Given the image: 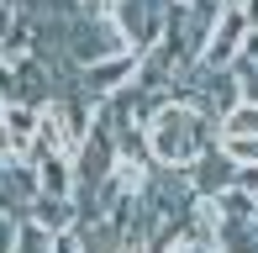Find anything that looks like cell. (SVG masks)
<instances>
[{
	"mask_svg": "<svg viewBox=\"0 0 258 253\" xmlns=\"http://www.w3.org/2000/svg\"><path fill=\"white\" fill-rule=\"evenodd\" d=\"M216 148H221V153H227L237 169L258 164V137H216Z\"/></svg>",
	"mask_w": 258,
	"mask_h": 253,
	"instance_id": "cell-14",
	"label": "cell"
},
{
	"mask_svg": "<svg viewBox=\"0 0 258 253\" xmlns=\"http://www.w3.org/2000/svg\"><path fill=\"white\" fill-rule=\"evenodd\" d=\"M53 253H90V243L79 227H69V232H53Z\"/></svg>",
	"mask_w": 258,
	"mask_h": 253,
	"instance_id": "cell-15",
	"label": "cell"
},
{
	"mask_svg": "<svg viewBox=\"0 0 258 253\" xmlns=\"http://www.w3.org/2000/svg\"><path fill=\"white\" fill-rule=\"evenodd\" d=\"M37 195H42V185H37V169H32V158H21V153H0V211L27 216Z\"/></svg>",
	"mask_w": 258,
	"mask_h": 253,
	"instance_id": "cell-4",
	"label": "cell"
},
{
	"mask_svg": "<svg viewBox=\"0 0 258 253\" xmlns=\"http://www.w3.org/2000/svg\"><path fill=\"white\" fill-rule=\"evenodd\" d=\"M105 16L132 53H153L163 42V27H169V0H111Z\"/></svg>",
	"mask_w": 258,
	"mask_h": 253,
	"instance_id": "cell-2",
	"label": "cell"
},
{
	"mask_svg": "<svg viewBox=\"0 0 258 253\" xmlns=\"http://www.w3.org/2000/svg\"><path fill=\"white\" fill-rule=\"evenodd\" d=\"M27 216L48 232H69V227H79V195H37Z\"/></svg>",
	"mask_w": 258,
	"mask_h": 253,
	"instance_id": "cell-9",
	"label": "cell"
},
{
	"mask_svg": "<svg viewBox=\"0 0 258 253\" xmlns=\"http://www.w3.org/2000/svg\"><path fill=\"white\" fill-rule=\"evenodd\" d=\"M16 253H53V232L37 227L32 216H21V237H16Z\"/></svg>",
	"mask_w": 258,
	"mask_h": 253,
	"instance_id": "cell-13",
	"label": "cell"
},
{
	"mask_svg": "<svg viewBox=\"0 0 258 253\" xmlns=\"http://www.w3.org/2000/svg\"><path fill=\"white\" fill-rule=\"evenodd\" d=\"M0 116H6V137H11V153L32 158V148H37V106L32 100H0Z\"/></svg>",
	"mask_w": 258,
	"mask_h": 253,
	"instance_id": "cell-7",
	"label": "cell"
},
{
	"mask_svg": "<svg viewBox=\"0 0 258 253\" xmlns=\"http://www.w3.org/2000/svg\"><path fill=\"white\" fill-rule=\"evenodd\" d=\"M32 169H37L42 195H79L74 158H69V153H37V158H32Z\"/></svg>",
	"mask_w": 258,
	"mask_h": 253,
	"instance_id": "cell-8",
	"label": "cell"
},
{
	"mask_svg": "<svg viewBox=\"0 0 258 253\" xmlns=\"http://www.w3.org/2000/svg\"><path fill=\"white\" fill-rule=\"evenodd\" d=\"M216 137H258V106L253 100H237V106L216 121Z\"/></svg>",
	"mask_w": 258,
	"mask_h": 253,
	"instance_id": "cell-11",
	"label": "cell"
},
{
	"mask_svg": "<svg viewBox=\"0 0 258 253\" xmlns=\"http://www.w3.org/2000/svg\"><path fill=\"white\" fill-rule=\"evenodd\" d=\"M248 32H253L248 11H242V6H227V11L216 16V27H211L206 48H201V64H206V69H232V64L242 58V42H248Z\"/></svg>",
	"mask_w": 258,
	"mask_h": 253,
	"instance_id": "cell-3",
	"label": "cell"
},
{
	"mask_svg": "<svg viewBox=\"0 0 258 253\" xmlns=\"http://www.w3.org/2000/svg\"><path fill=\"white\" fill-rule=\"evenodd\" d=\"M137 58L143 53H116V58H100V64H90V69H79V95H105L111 100L116 90H126L137 79Z\"/></svg>",
	"mask_w": 258,
	"mask_h": 253,
	"instance_id": "cell-5",
	"label": "cell"
},
{
	"mask_svg": "<svg viewBox=\"0 0 258 253\" xmlns=\"http://www.w3.org/2000/svg\"><path fill=\"white\" fill-rule=\"evenodd\" d=\"M216 253H258V227L221 222V232H216Z\"/></svg>",
	"mask_w": 258,
	"mask_h": 253,
	"instance_id": "cell-12",
	"label": "cell"
},
{
	"mask_svg": "<svg viewBox=\"0 0 258 253\" xmlns=\"http://www.w3.org/2000/svg\"><path fill=\"white\" fill-rule=\"evenodd\" d=\"M216 206H221V222L258 227V201H253L248 190H237V185H232V190H221V195H216Z\"/></svg>",
	"mask_w": 258,
	"mask_h": 253,
	"instance_id": "cell-10",
	"label": "cell"
},
{
	"mask_svg": "<svg viewBox=\"0 0 258 253\" xmlns=\"http://www.w3.org/2000/svg\"><path fill=\"white\" fill-rule=\"evenodd\" d=\"M206 148H216V121L179 106V100H169L148 126V158L158 169H190Z\"/></svg>",
	"mask_w": 258,
	"mask_h": 253,
	"instance_id": "cell-1",
	"label": "cell"
},
{
	"mask_svg": "<svg viewBox=\"0 0 258 253\" xmlns=\"http://www.w3.org/2000/svg\"><path fill=\"white\" fill-rule=\"evenodd\" d=\"M227 6H242V0H227Z\"/></svg>",
	"mask_w": 258,
	"mask_h": 253,
	"instance_id": "cell-19",
	"label": "cell"
},
{
	"mask_svg": "<svg viewBox=\"0 0 258 253\" xmlns=\"http://www.w3.org/2000/svg\"><path fill=\"white\" fill-rule=\"evenodd\" d=\"M179 174H184V185H190L195 201H216L221 190H232V174H237V164H232L221 148H206V153L195 158L190 169H179Z\"/></svg>",
	"mask_w": 258,
	"mask_h": 253,
	"instance_id": "cell-6",
	"label": "cell"
},
{
	"mask_svg": "<svg viewBox=\"0 0 258 253\" xmlns=\"http://www.w3.org/2000/svg\"><path fill=\"white\" fill-rule=\"evenodd\" d=\"M169 253H216V248H206V243H190V237H184V243H174Z\"/></svg>",
	"mask_w": 258,
	"mask_h": 253,
	"instance_id": "cell-17",
	"label": "cell"
},
{
	"mask_svg": "<svg viewBox=\"0 0 258 253\" xmlns=\"http://www.w3.org/2000/svg\"><path fill=\"white\" fill-rule=\"evenodd\" d=\"M232 185H237V190H248L253 201H258V164H248V169H237V174H232Z\"/></svg>",
	"mask_w": 258,
	"mask_h": 253,
	"instance_id": "cell-16",
	"label": "cell"
},
{
	"mask_svg": "<svg viewBox=\"0 0 258 253\" xmlns=\"http://www.w3.org/2000/svg\"><path fill=\"white\" fill-rule=\"evenodd\" d=\"M111 253H148V248H137V243H116Z\"/></svg>",
	"mask_w": 258,
	"mask_h": 253,
	"instance_id": "cell-18",
	"label": "cell"
}]
</instances>
